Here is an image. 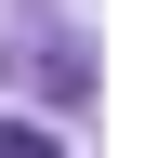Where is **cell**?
<instances>
[{"label":"cell","mask_w":158,"mask_h":158,"mask_svg":"<svg viewBox=\"0 0 158 158\" xmlns=\"http://www.w3.org/2000/svg\"><path fill=\"white\" fill-rule=\"evenodd\" d=\"M0 158H53V145H40V132H0Z\"/></svg>","instance_id":"cell-1"}]
</instances>
